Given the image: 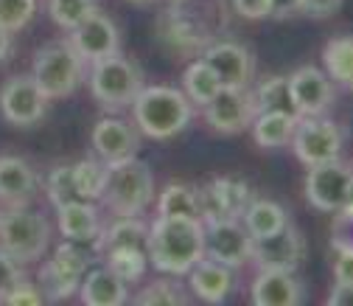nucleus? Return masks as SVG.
Here are the masks:
<instances>
[{
	"label": "nucleus",
	"mask_w": 353,
	"mask_h": 306,
	"mask_svg": "<svg viewBox=\"0 0 353 306\" xmlns=\"http://www.w3.org/2000/svg\"><path fill=\"white\" fill-rule=\"evenodd\" d=\"M205 256V225L185 216H157L149 225L146 258L168 276H185Z\"/></svg>",
	"instance_id": "nucleus-1"
},
{
	"label": "nucleus",
	"mask_w": 353,
	"mask_h": 306,
	"mask_svg": "<svg viewBox=\"0 0 353 306\" xmlns=\"http://www.w3.org/2000/svg\"><path fill=\"white\" fill-rule=\"evenodd\" d=\"M228 26L222 0H174L160 23V34L174 51H196L219 39Z\"/></svg>",
	"instance_id": "nucleus-2"
},
{
	"label": "nucleus",
	"mask_w": 353,
	"mask_h": 306,
	"mask_svg": "<svg viewBox=\"0 0 353 306\" xmlns=\"http://www.w3.org/2000/svg\"><path fill=\"white\" fill-rule=\"evenodd\" d=\"M129 107H132V115H135V126L141 129V135L154 138V141H168L174 135H180L194 121L191 99L183 90L165 87V84H143Z\"/></svg>",
	"instance_id": "nucleus-3"
},
{
	"label": "nucleus",
	"mask_w": 353,
	"mask_h": 306,
	"mask_svg": "<svg viewBox=\"0 0 353 306\" xmlns=\"http://www.w3.org/2000/svg\"><path fill=\"white\" fill-rule=\"evenodd\" d=\"M84 76V59L76 54L70 39H51L34 54L31 79L39 93L51 99H68L76 93Z\"/></svg>",
	"instance_id": "nucleus-4"
},
{
	"label": "nucleus",
	"mask_w": 353,
	"mask_h": 306,
	"mask_svg": "<svg viewBox=\"0 0 353 306\" xmlns=\"http://www.w3.org/2000/svg\"><path fill=\"white\" fill-rule=\"evenodd\" d=\"M143 70L138 68L135 59L118 54H110L104 59L90 62V90L93 99L104 110H123L135 102V96L143 87Z\"/></svg>",
	"instance_id": "nucleus-5"
},
{
	"label": "nucleus",
	"mask_w": 353,
	"mask_h": 306,
	"mask_svg": "<svg viewBox=\"0 0 353 306\" xmlns=\"http://www.w3.org/2000/svg\"><path fill=\"white\" fill-rule=\"evenodd\" d=\"M154 197L152 169L135 157L112 163L107 169V186L101 200L115 211V216H138L149 208Z\"/></svg>",
	"instance_id": "nucleus-6"
},
{
	"label": "nucleus",
	"mask_w": 353,
	"mask_h": 306,
	"mask_svg": "<svg viewBox=\"0 0 353 306\" xmlns=\"http://www.w3.org/2000/svg\"><path fill=\"white\" fill-rule=\"evenodd\" d=\"M51 242V222L37 211H26L12 205L6 213H0V250L12 258L34 261L46 253Z\"/></svg>",
	"instance_id": "nucleus-7"
},
{
	"label": "nucleus",
	"mask_w": 353,
	"mask_h": 306,
	"mask_svg": "<svg viewBox=\"0 0 353 306\" xmlns=\"http://www.w3.org/2000/svg\"><path fill=\"white\" fill-rule=\"evenodd\" d=\"M292 149L294 157L303 166H320L328 160H336L342 155L345 133L342 126L325 115H303L297 118V126L292 133Z\"/></svg>",
	"instance_id": "nucleus-8"
},
{
	"label": "nucleus",
	"mask_w": 353,
	"mask_h": 306,
	"mask_svg": "<svg viewBox=\"0 0 353 306\" xmlns=\"http://www.w3.org/2000/svg\"><path fill=\"white\" fill-rule=\"evenodd\" d=\"M87 265H90V253L84 250V245L65 239L57 247L54 258L42 267V278H39L42 281L39 284L42 295L57 298V300L70 298L79 289V284H81V278L87 273Z\"/></svg>",
	"instance_id": "nucleus-9"
},
{
	"label": "nucleus",
	"mask_w": 353,
	"mask_h": 306,
	"mask_svg": "<svg viewBox=\"0 0 353 306\" xmlns=\"http://www.w3.org/2000/svg\"><path fill=\"white\" fill-rule=\"evenodd\" d=\"M202 110H205L208 126L216 129V133H222V135L244 133V129H250L252 118L258 115L250 87H228V84L219 87L216 96Z\"/></svg>",
	"instance_id": "nucleus-10"
},
{
	"label": "nucleus",
	"mask_w": 353,
	"mask_h": 306,
	"mask_svg": "<svg viewBox=\"0 0 353 306\" xmlns=\"http://www.w3.org/2000/svg\"><path fill=\"white\" fill-rule=\"evenodd\" d=\"M350 180H353V166L345 163L342 157L320 163V166H308L305 186H303L308 205L323 213H336L345 202Z\"/></svg>",
	"instance_id": "nucleus-11"
},
{
	"label": "nucleus",
	"mask_w": 353,
	"mask_h": 306,
	"mask_svg": "<svg viewBox=\"0 0 353 306\" xmlns=\"http://www.w3.org/2000/svg\"><path fill=\"white\" fill-rule=\"evenodd\" d=\"M202 225H205V256L230 270H241L252 253V236L244 228L241 216L239 220H216Z\"/></svg>",
	"instance_id": "nucleus-12"
},
{
	"label": "nucleus",
	"mask_w": 353,
	"mask_h": 306,
	"mask_svg": "<svg viewBox=\"0 0 353 306\" xmlns=\"http://www.w3.org/2000/svg\"><path fill=\"white\" fill-rule=\"evenodd\" d=\"M305 258V239L303 233L289 222L286 228L252 239L250 261H255L258 270H289L294 273Z\"/></svg>",
	"instance_id": "nucleus-13"
},
{
	"label": "nucleus",
	"mask_w": 353,
	"mask_h": 306,
	"mask_svg": "<svg viewBox=\"0 0 353 306\" xmlns=\"http://www.w3.org/2000/svg\"><path fill=\"white\" fill-rule=\"evenodd\" d=\"M68 39L84 62H96L121 51V31L115 20L101 9H93L76 28H70Z\"/></svg>",
	"instance_id": "nucleus-14"
},
{
	"label": "nucleus",
	"mask_w": 353,
	"mask_h": 306,
	"mask_svg": "<svg viewBox=\"0 0 353 306\" xmlns=\"http://www.w3.org/2000/svg\"><path fill=\"white\" fill-rule=\"evenodd\" d=\"M289 79V93H292V107L294 115H325L334 107V79L314 68V65H303L297 68Z\"/></svg>",
	"instance_id": "nucleus-15"
},
{
	"label": "nucleus",
	"mask_w": 353,
	"mask_h": 306,
	"mask_svg": "<svg viewBox=\"0 0 353 306\" xmlns=\"http://www.w3.org/2000/svg\"><path fill=\"white\" fill-rule=\"evenodd\" d=\"M202 59L228 87H250L255 79V59L247 46L236 39H213L202 48Z\"/></svg>",
	"instance_id": "nucleus-16"
},
{
	"label": "nucleus",
	"mask_w": 353,
	"mask_h": 306,
	"mask_svg": "<svg viewBox=\"0 0 353 306\" xmlns=\"http://www.w3.org/2000/svg\"><path fill=\"white\" fill-rule=\"evenodd\" d=\"M48 110V99L39 93L31 76H12L3 87H0V113L3 118L20 129L34 126L42 121Z\"/></svg>",
	"instance_id": "nucleus-17"
},
{
	"label": "nucleus",
	"mask_w": 353,
	"mask_h": 306,
	"mask_svg": "<svg viewBox=\"0 0 353 306\" xmlns=\"http://www.w3.org/2000/svg\"><path fill=\"white\" fill-rule=\"evenodd\" d=\"M250 200H252V191H250V186L244 180H239V178H216L213 183L199 189L202 222L239 220Z\"/></svg>",
	"instance_id": "nucleus-18"
},
{
	"label": "nucleus",
	"mask_w": 353,
	"mask_h": 306,
	"mask_svg": "<svg viewBox=\"0 0 353 306\" xmlns=\"http://www.w3.org/2000/svg\"><path fill=\"white\" fill-rule=\"evenodd\" d=\"M93 149L107 166L129 160L141 149V129L135 126V121H126L118 115L101 118L93 129Z\"/></svg>",
	"instance_id": "nucleus-19"
},
{
	"label": "nucleus",
	"mask_w": 353,
	"mask_h": 306,
	"mask_svg": "<svg viewBox=\"0 0 353 306\" xmlns=\"http://www.w3.org/2000/svg\"><path fill=\"white\" fill-rule=\"evenodd\" d=\"M57 222H59V233L70 242H79V245H93L101 250V233H104V225L99 220V211L93 208V202L87 200H73V202H65L57 208Z\"/></svg>",
	"instance_id": "nucleus-20"
},
{
	"label": "nucleus",
	"mask_w": 353,
	"mask_h": 306,
	"mask_svg": "<svg viewBox=\"0 0 353 306\" xmlns=\"http://www.w3.org/2000/svg\"><path fill=\"white\" fill-rule=\"evenodd\" d=\"M250 298L258 306H294L305 298V287L289 270H258Z\"/></svg>",
	"instance_id": "nucleus-21"
},
{
	"label": "nucleus",
	"mask_w": 353,
	"mask_h": 306,
	"mask_svg": "<svg viewBox=\"0 0 353 306\" xmlns=\"http://www.w3.org/2000/svg\"><path fill=\"white\" fill-rule=\"evenodd\" d=\"M191 273V289L196 298L208 300V303H222L228 300V295L233 292V270L219 265V261L202 256L196 265L188 270Z\"/></svg>",
	"instance_id": "nucleus-22"
},
{
	"label": "nucleus",
	"mask_w": 353,
	"mask_h": 306,
	"mask_svg": "<svg viewBox=\"0 0 353 306\" xmlns=\"http://www.w3.org/2000/svg\"><path fill=\"white\" fill-rule=\"evenodd\" d=\"M37 191V174L34 169L14 155L0 157V200L9 205H23Z\"/></svg>",
	"instance_id": "nucleus-23"
},
{
	"label": "nucleus",
	"mask_w": 353,
	"mask_h": 306,
	"mask_svg": "<svg viewBox=\"0 0 353 306\" xmlns=\"http://www.w3.org/2000/svg\"><path fill=\"white\" fill-rule=\"evenodd\" d=\"M79 287H81V300L87 306H121L129 298L126 281H121L110 267H96L84 273Z\"/></svg>",
	"instance_id": "nucleus-24"
},
{
	"label": "nucleus",
	"mask_w": 353,
	"mask_h": 306,
	"mask_svg": "<svg viewBox=\"0 0 353 306\" xmlns=\"http://www.w3.org/2000/svg\"><path fill=\"white\" fill-rule=\"evenodd\" d=\"M297 126V115L294 113H283V110H270V113H258L250 124L252 129V141L261 149H278L286 146L292 141V133Z\"/></svg>",
	"instance_id": "nucleus-25"
},
{
	"label": "nucleus",
	"mask_w": 353,
	"mask_h": 306,
	"mask_svg": "<svg viewBox=\"0 0 353 306\" xmlns=\"http://www.w3.org/2000/svg\"><path fill=\"white\" fill-rule=\"evenodd\" d=\"M241 222H244V228L250 231V236L258 239V236H270V233L286 228V225H289V213H286L283 205H278V202H272V200L252 197V200L247 202L244 213H241Z\"/></svg>",
	"instance_id": "nucleus-26"
},
{
	"label": "nucleus",
	"mask_w": 353,
	"mask_h": 306,
	"mask_svg": "<svg viewBox=\"0 0 353 306\" xmlns=\"http://www.w3.org/2000/svg\"><path fill=\"white\" fill-rule=\"evenodd\" d=\"M160 216H185V220H202V202L199 189L188 183H171L163 189L157 202Z\"/></svg>",
	"instance_id": "nucleus-27"
},
{
	"label": "nucleus",
	"mask_w": 353,
	"mask_h": 306,
	"mask_svg": "<svg viewBox=\"0 0 353 306\" xmlns=\"http://www.w3.org/2000/svg\"><path fill=\"white\" fill-rule=\"evenodd\" d=\"M219 87H222V82L205 59H196L183 70V93L191 99L194 107H205L216 96Z\"/></svg>",
	"instance_id": "nucleus-28"
},
{
	"label": "nucleus",
	"mask_w": 353,
	"mask_h": 306,
	"mask_svg": "<svg viewBox=\"0 0 353 306\" xmlns=\"http://www.w3.org/2000/svg\"><path fill=\"white\" fill-rule=\"evenodd\" d=\"M146 236H149V228L138 220V216H118V220L112 225H107L101 233V250H112V247L146 250Z\"/></svg>",
	"instance_id": "nucleus-29"
},
{
	"label": "nucleus",
	"mask_w": 353,
	"mask_h": 306,
	"mask_svg": "<svg viewBox=\"0 0 353 306\" xmlns=\"http://www.w3.org/2000/svg\"><path fill=\"white\" fill-rule=\"evenodd\" d=\"M323 59H325V73L350 90V84H353V37L328 39L323 48Z\"/></svg>",
	"instance_id": "nucleus-30"
},
{
	"label": "nucleus",
	"mask_w": 353,
	"mask_h": 306,
	"mask_svg": "<svg viewBox=\"0 0 353 306\" xmlns=\"http://www.w3.org/2000/svg\"><path fill=\"white\" fill-rule=\"evenodd\" d=\"M107 169L110 166L101 163V160H79V163L70 166L73 186H76L79 200H87V202L101 200L104 186H107Z\"/></svg>",
	"instance_id": "nucleus-31"
},
{
	"label": "nucleus",
	"mask_w": 353,
	"mask_h": 306,
	"mask_svg": "<svg viewBox=\"0 0 353 306\" xmlns=\"http://www.w3.org/2000/svg\"><path fill=\"white\" fill-rule=\"evenodd\" d=\"M252 99H255V110L258 113H270V110L294 113L286 76H267L263 82H258V87L252 90Z\"/></svg>",
	"instance_id": "nucleus-32"
},
{
	"label": "nucleus",
	"mask_w": 353,
	"mask_h": 306,
	"mask_svg": "<svg viewBox=\"0 0 353 306\" xmlns=\"http://www.w3.org/2000/svg\"><path fill=\"white\" fill-rule=\"evenodd\" d=\"M107 253V267L126 284H138L146 273V250L135 247H112Z\"/></svg>",
	"instance_id": "nucleus-33"
},
{
	"label": "nucleus",
	"mask_w": 353,
	"mask_h": 306,
	"mask_svg": "<svg viewBox=\"0 0 353 306\" xmlns=\"http://www.w3.org/2000/svg\"><path fill=\"white\" fill-rule=\"evenodd\" d=\"M93 9H99L96 0H48V15H51V20H54L59 28H65V31L76 28Z\"/></svg>",
	"instance_id": "nucleus-34"
},
{
	"label": "nucleus",
	"mask_w": 353,
	"mask_h": 306,
	"mask_svg": "<svg viewBox=\"0 0 353 306\" xmlns=\"http://www.w3.org/2000/svg\"><path fill=\"white\" fill-rule=\"evenodd\" d=\"M135 303L138 306H171V303H188V292L176 284V281H152L146 284L138 295H135Z\"/></svg>",
	"instance_id": "nucleus-35"
},
{
	"label": "nucleus",
	"mask_w": 353,
	"mask_h": 306,
	"mask_svg": "<svg viewBox=\"0 0 353 306\" xmlns=\"http://www.w3.org/2000/svg\"><path fill=\"white\" fill-rule=\"evenodd\" d=\"M34 12L37 0H0V26L14 34L34 20Z\"/></svg>",
	"instance_id": "nucleus-36"
},
{
	"label": "nucleus",
	"mask_w": 353,
	"mask_h": 306,
	"mask_svg": "<svg viewBox=\"0 0 353 306\" xmlns=\"http://www.w3.org/2000/svg\"><path fill=\"white\" fill-rule=\"evenodd\" d=\"M46 191H48V200H51V205H54V208H59V205H65V202L79 200L76 186H73L70 166H57V169L48 174V186H46Z\"/></svg>",
	"instance_id": "nucleus-37"
},
{
	"label": "nucleus",
	"mask_w": 353,
	"mask_h": 306,
	"mask_svg": "<svg viewBox=\"0 0 353 306\" xmlns=\"http://www.w3.org/2000/svg\"><path fill=\"white\" fill-rule=\"evenodd\" d=\"M331 247L334 250H353V213L336 211L331 225Z\"/></svg>",
	"instance_id": "nucleus-38"
},
{
	"label": "nucleus",
	"mask_w": 353,
	"mask_h": 306,
	"mask_svg": "<svg viewBox=\"0 0 353 306\" xmlns=\"http://www.w3.org/2000/svg\"><path fill=\"white\" fill-rule=\"evenodd\" d=\"M23 281V270H20V261L12 258L9 253L0 250V300H3L17 284Z\"/></svg>",
	"instance_id": "nucleus-39"
},
{
	"label": "nucleus",
	"mask_w": 353,
	"mask_h": 306,
	"mask_svg": "<svg viewBox=\"0 0 353 306\" xmlns=\"http://www.w3.org/2000/svg\"><path fill=\"white\" fill-rule=\"evenodd\" d=\"M3 300H6V303H14V306H37V303L46 300V295H42L39 287H34V284H28V281H20Z\"/></svg>",
	"instance_id": "nucleus-40"
},
{
	"label": "nucleus",
	"mask_w": 353,
	"mask_h": 306,
	"mask_svg": "<svg viewBox=\"0 0 353 306\" xmlns=\"http://www.w3.org/2000/svg\"><path fill=\"white\" fill-rule=\"evenodd\" d=\"M233 9L244 20H267L272 0H233Z\"/></svg>",
	"instance_id": "nucleus-41"
},
{
	"label": "nucleus",
	"mask_w": 353,
	"mask_h": 306,
	"mask_svg": "<svg viewBox=\"0 0 353 306\" xmlns=\"http://www.w3.org/2000/svg\"><path fill=\"white\" fill-rule=\"evenodd\" d=\"M342 3H345V0H303V15L323 20V17L336 15L342 9Z\"/></svg>",
	"instance_id": "nucleus-42"
},
{
	"label": "nucleus",
	"mask_w": 353,
	"mask_h": 306,
	"mask_svg": "<svg viewBox=\"0 0 353 306\" xmlns=\"http://www.w3.org/2000/svg\"><path fill=\"white\" fill-rule=\"evenodd\" d=\"M334 278L353 284V250H336V265H334Z\"/></svg>",
	"instance_id": "nucleus-43"
},
{
	"label": "nucleus",
	"mask_w": 353,
	"mask_h": 306,
	"mask_svg": "<svg viewBox=\"0 0 353 306\" xmlns=\"http://www.w3.org/2000/svg\"><path fill=\"white\" fill-rule=\"evenodd\" d=\"M297 15H303V0H272L270 17L289 20V17H297Z\"/></svg>",
	"instance_id": "nucleus-44"
},
{
	"label": "nucleus",
	"mask_w": 353,
	"mask_h": 306,
	"mask_svg": "<svg viewBox=\"0 0 353 306\" xmlns=\"http://www.w3.org/2000/svg\"><path fill=\"white\" fill-rule=\"evenodd\" d=\"M328 303L331 306H353V284L336 281L328 292Z\"/></svg>",
	"instance_id": "nucleus-45"
},
{
	"label": "nucleus",
	"mask_w": 353,
	"mask_h": 306,
	"mask_svg": "<svg viewBox=\"0 0 353 306\" xmlns=\"http://www.w3.org/2000/svg\"><path fill=\"white\" fill-rule=\"evenodd\" d=\"M9 51H12V34L3 26H0V62L9 57Z\"/></svg>",
	"instance_id": "nucleus-46"
},
{
	"label": "nucleus",
	"mask_w": 353,
	"mask_h": 306,
	"mask_svg": "<svg viewBox=\"0 0 353 306\" xmlns=\"http://www.w3.org/2000/svg\"><path fill=\"white\" fill-rule=\"evenodd\" d=\"M339 211L353 213V180H350V186H347V194H345V202H342V208H339Z\"/></svg>",
	"instance_id": "nucleus-47"
},
{
	"label": "nucleus",
	"mask_w": 353,
	"mask_h": 306,
	"mask_svg": "<svg viewBox=\"0 0 353 306\" xmlns=\"http://www.w3.org/2000/svg\"><path fill=\"white\" fill-rule=\"evenodd\" d=\"M129 3H135V6H146V3H152V0H129Z\"/></svg>",
	"instance_id": "nucleus-48"
},
{
	"label": "nucleus",
	"mask_w": 353,
	"mask_h": 306,
	"mask_svg": "<svg viewBox=\"0 0 353 306\" xmlns=\"http://www.w3.org/2000/svg\"><path fill=\"white\" fill-rule=\"evenodd\" d=\"M347 129H350V133H353V113H350V124H347Z\"/></svg>",
	"instance_id": "nucleus-49"
},
{
	"label": "nucleus",
	"mask_w": 353,
	"mask_h": 306,
	"mask_svg": "<svg viewBox=\"0 0 353 306\" xmlns=\"http://www.w3.org/2000/svg\"><path fill=\"white\" fill-rule=\"evenodd\" d=\"M350 90H353V84H350Z\"/></svg>",
	"instance_id": "nucleus-50"
}]
</instances>
